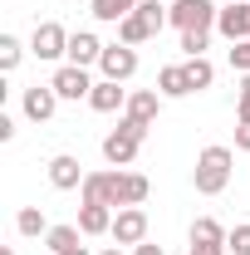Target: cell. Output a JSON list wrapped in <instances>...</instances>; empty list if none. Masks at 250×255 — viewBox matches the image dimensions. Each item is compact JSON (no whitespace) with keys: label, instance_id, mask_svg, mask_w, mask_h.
Masks as SVG:
<instances>
[{"label":"cell","instance_id":"1","mask_svg":"<svg viewBox=\"0 0 250 255\" xmlns=\"http://www.w3.org/2000/svg\"><path fill=\"white\" fill-rule=\"evenodd\" d=\"M84 201L94 206H108V211H123V206H142L147 201V177L142 172H127V167H113V172H89L84 177Z\"/></svg>","mask_w":250,"mask_h":255},{"label":"cell","instance_id":"2","mask_svg":"<svg viewBox=\"0 0 250 255\" xmlns=\"http://www.w3.org/2000/svg\"><path fill=\"white\" fill-rule=\"evenodd\" d=\"M231 147H206L201 157H196V167H191V187L201 191V196H221V191L231 187Z\"/></svg>","mask_w":250,"mask_h":255},{"label":"cell","instance_id":"3","mask_svg":"<svg viewBox=\"0 0 250 255\" xmlns=\"http://www.w3.org/2000/svg\"><path fill=\"white\" fill-rule=\"evenodd\" d=\"M216 15H221L216 0H172V10H167V20L182 34L187 30H216Z\"/></svg>","mask_w":250,"mask_h":255},{"label":"cell","instance_id":"4","mask_svg":"<svg viewBox=\"0 0 250 255\" xmlns=\"http://www.w3.org/2000/svg\"><path fill=\"white\" fill-rule=\"evenodd\" d=\"M30 49H34V59H64L69 54V30L59 20H44V25H34Z\"/></svg>","mask_w":250,"mask_h":255},{"label":"cell","instance_id":"5","mask_svg":"<svg viewBox=\"0 0 250 255\" xmlns=\"http://www.w3.org/2000/svg\"><path fill=\"white\" fill-rule=\"evenodd\" d=\"M49 84H54V94L69 98V103H79V98L94 94V79H89V69H79V64H59Z\"/></svg>","mask_w":250,"mask_h":255},{"label":"cell","instance_id":"6","mask_svg":"<svg viewBox=\"0 0 250 255\" xmlns=\"http://www.w3.org/2000/svg\"><path fill=\"white\" fill-rule=\"evenodd\" d=\"M118 246H142L147 241V211L142 206H123L118 216H113V231H108Z\"/></svg>","mask_w":250,"mask_h":255},{"label":"cell","instance_id":"7","mask_svg":"<svg viewBox=\"0 0 250 255\" xmlns=\"http://www.w3.org/2000/svg\"><path fill=\"white\" fill-rule=\"evenodd\" d=\"M98 69H103V79L127 84V79L137 74V49H132V44H108V49H103V59H98Z\"/></svg>","mask_w":250,"mask_h":255},{"label":"cell","instance_id":"8","mask_svg":"<svg viewBox=\"0 0 250 255\" xmlns=\"http://www.w3.org/2000/svg\"><path fill=\"white\" fill-rule=\"evenodd\" d=\"M137 147H142V137H137V132H127L123 123H118L108 137H103V157H108V167H132Z\"/></svg>","mask_w":250,"mask_h":255},{"label":"cell","instance_id":"9","mask_svg":"<svg viewBox=\"0 0 250 255\" xmlns=\"http://www.w3.org/2000/svg\"><path fill=\"white\" fill-rule=\"evenodd\" d=\"M216 30L236 44V39H250V0H231L226 10L216 15Z\"/></svg>","mask_w":250,"mask_h":255},{"label":"cell","instance_id":"10","mask_svg":"<svg viewBox=\"0 0 250 255\" xmlns=\"http://www.w3.org/2000/svg\"><path fill=\"white\" fill-rule=\"evenodd\" d=\"M157 108H162V94H157V89H137V94H127L123 118L137 123V128H152L157 123Z\"/></svg>","mask_w":250,"mask_h":255},{"label":"cell","instance_id":"11","mask_svg":"<svg viewBox=\"0 0 250 255\" xmlns=\"http://www.w3.org/2000/svg\"><path fill=\"white\" fill-rule=\"evenodd\" d=\"M54 108H59L54 84H34V89H25V118H30V123H49Z\"/></svg>","mask_w":250,"mask_h":255},{"label":"cell","instance_id":"12","mask_svg":"<svg viewBox=\"0 0 250 255\" xmlns=\"http://www.w3.org/2000/svg\"><path fill=\"white\" fill-rule=\"evenodd\" d=\"M103 49H108V44H98L94 30H74V34H69V64H79V69L98 64V59H103Z\"/></svg>","mask_w":250,"mask_h":255},{"label":"cell","instance_id":"13","mask_svg":"<svg viewBox=\"0 0 250 255\" xmlns=\"http://www.w3.org/2000/svg\"><path fill=\"white\" fill-rule=\"evenodd\" d=\"M84 167H79V157H69V152H59V157H49V182L59 191H74V187H84Z\"/></svg>","mask_w":250,"mask_h":255},{"label":"cell","instance_id":"14","mask_svg":"<svg viewBox=\"0 0 250 255\" xmlns=\"http://www.w3.org/2000/svg\"><path fill=\"white\" fill-rule=\"evenodd\" d=\"M89 108H94V113H118V108H127V94L113 79H98L94 94H89Z\"/></svg>","mask_w":250,"mask_h":255},{"label":"cell","instance_id":"15","mask_svg":"<svg viewBox=\"0 0 250 255\" xmlns=\"http://www.w3.org/2000/svg\"><path fill=\"white\" fill-rule=\"evenodd\" d=\"M113 216H118V211L84 201V206H79V231H84V236H108V231H113Z\"/></svg>","mask_w":250,"mask_h":255},{"label":"cell","instance_id":"16","mask_svg":"<svg viewBox=\"0 0 250 255\" xmlns=\"http://www.w3.org/2000/svg\"><path fill=\"white\" fill-rule=\"evenodd\" d=\"M157 94H162V98H187L191 94L187 64H167V69H157Z\"/></svg>","mask_w":250,"mask_h":255},{"label":"cell","instance_id":"17","mask_svg":"<svg viewBox=\"0 0 250 255\" xmlns=\"http://www.w3.org/2000/svg\"><path fill=\"white\" fill-rule=\"evenodd\" d=\"M152 34H157V30H152V20H147L142 10H132L123 25H118V44H132V49H137V44H147Z\"/></svg>","mask_w":250,"mask_h":255},{"label":"cell","instance_id":"18","mask_svg":"<svg viewBox=\"0 0 250 255\" xmlns=\"http://www.w3.org/2000/svg\"><path fill=\"white\" fill-rule=\"evenodd\" d=\"M137 5H142V0H94V10H89V15L103 20V25H123Z\"/></svg>","mask_w":250,"mask_h":255},{"label":"cell","instance_id":"19","mask_svg":"<svg viewBox=\"0 0 250 255\" xmlns=\"http://www.w3.org/2000/svg\"><path fill=\"white\" fill-rule=\"evenodd\" d=\"M191 246H226V226L211 216H196L191 221Z\"/></svg>","mask_w":250,"mask_h":255},{"label":"cell","instance_id":"20","mask_svg":"<svg viewBox=\"0 0 250 255\" xmlns=\"http://www.w3.org/2000/svg\"><path fill=\"white\" fill-rule=\"evenodd\" d=\"M15 231H20V236H49V221H44V211H39V206H20V216H15Z\"/></svg>","mask_w":250,"mask_h":255},{"label":"cell","instance_id":"21","mask_svg":"<svg viewBox=\"0 0 250 255\" xmlns=\"http://www.w3.org/2000/svg\"><path fill=\"white\" fill-rule=\"evenodd\" d=\"M187 84H191V94H201V89L216 84V69H211L206 54H201V59H187Z\"/></svg>","mask_w":250,"mask_h":255},{"label":"cell","instance_id":"22","mask_svg":"<svg viewBox=\"0 0 250 255\" xmlns=\"http://www.w3.org/2000/svg\"><path fill=\"white\" fill-rule=\"evenodd\" d=\"M79 236H84L79 226H49V236H44V246H49L54 255H64V251H74V246H79Z\"/></svg>","mask_w":250,"mask_h":255},{"label":"cell","instance_id":"23","mask_svg":"<svg viewBox=\"0 0 250 255\" xmlns=\"http://www.w3.org/2000/svg\"><path fill=\"white\" fill-rule=\"evenodd\" d=\"M206 44H211V30H187V34H182L187 59H201V54H206Z\"/></svg>","mask_w":250,"mask_h":255},{"label":"cell","instance_id":"24","mask_svg":"<svg viewBox=\"0 0 250 255\" xmlns=\"http://www.w3.org/2000/svg\"><path fill=\"white\" fill-rule=\"evenodd\" d=\"M226 251H231V255H250V226L246 221L226 231Z\"/></svg>","mask_w":250,"mask_h":255},{"label":"cell","instance_id":"25","mask_svg":"<svg viewBox=\"0 0 250 255\" xmlns=\"http://www.w3.org/2000/svg\"><path fill=\"white\" fill-rule=\"evenodd\" d=\"M20 54H25V49H20V39H15V34H0V69H5V74L20 64Z\"/></svg>","mask_w":250,"mask_h":255},{"label":"cell","instance_id":"26","mask_svg":"<svg viewBox=\"0 0 250 255\" xmlns=\"http://www.w3.org/2000/svg\"><path fill=\"white\" fill-rule=\"evenodd\" d=\"M231 69L236 74H250V39H236L231 44Z\"/></svg>","mask_w":250,"mask_h":255},{"label":"cell","instance_id":"27","mask_svg":"<svg viewBox=\"0 0 250 255\" xmlns=\"http://www.w3.org/2000/svg\"><path fill=\"white\" fill-rule=\"evenodd\" d=\"M236 118L250 123V74H241V98H236Z\"/></svg>","mask_w":250,"mask_h":255},{"label":"cell","instance_id":"28","mask_svg":"<svg viewBox=\"0 0 250 255\" xmlns=\"http://www.w3.org/2000/svg\"><path fill=\"white\" fill-rule=\"evenodd\" d=\"M10 137H15V118H10V113H0V142H10Z\"/></svg>","mask_w":250,"mask_h":255},{"label":"cell","instance_id":"29","mask_svg":"<svg viewBox=\"0 0 250 255\" xmlns=\"http://www.w3.org/2000/svg\"><path fill=\"white\" fill-rule=\"evenodd\" d=\"M236 147H246V152H250V123L236 128Z\"/></svg>","mask_w":250,"mask_h":255},{"label":"cell","instance_id":"30","mask_svg":"<svg viewBox=\"0 0 250 255\" xmlns=\"http://www.w3.org/2000/svg\"><path fill=\"white\" fill-rule=\"evenodd\" d=\"M132 255H167L162 246H152V241H142V246H132Z\"/></svg>","mask_w":250,"mask_h":255},{"label":"cell","instance_id":"31","mask_svg":"<svg viewBox=\"0 0 250 255\" xmlns=\"http://www.w3.org/2000/svg\"><path fill=\"white\" fill-rule=\"evenodd\" d=\"M187 255H226V246H191Z\"/></svg>","mask_w":250,"mask_h":255},{"label":"cell","instance_id":"32","mask_svg":"<svg viewBox=\"0 0 250 255\" xmlns=\"http://www.w3.org/2000/svg\"><path fill=\"white\" fill-rule=\"evenodd\" d=\"M64 255H89V246H74V251H64Z\"/></svg>","mask_w":250,"mask_h":255},{"label":"cell","instance_id":"33","mask_svg":"<svg viewBox=\"0 0 250 255\" xmlns=\"http://www.w3.org/2000/svg\"><path fill=\"white\" fill-rule=\"evenodd\" d=\"M103 255H123V251H118V246H108V251H103Z\"/></svg>","mask_w":250,"mask_h":255},{"label":"cell","instance_id":"34","mask_svg":"<svg viewBox=\"0 0 250 255\" xmlns=\"http://www.w3.org/2000/svg\"><path fill=\"white\" fill-rule=\"evenodd\" d=\"M0 255H15V251H10V246H5V251H0Z\"/></svg>","mask_w":250,"mask_h":255}]
</instances>
